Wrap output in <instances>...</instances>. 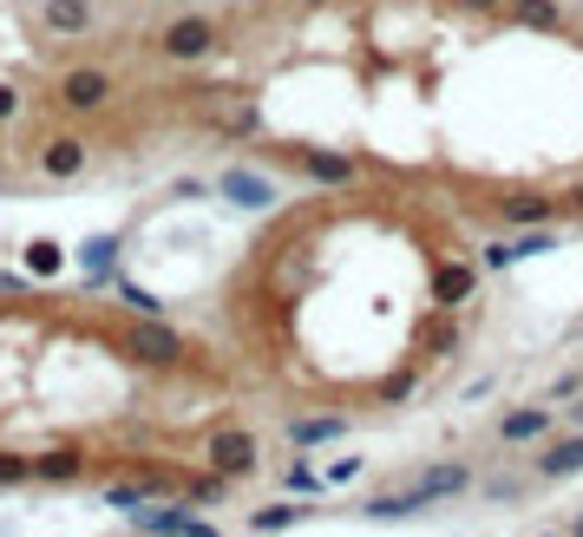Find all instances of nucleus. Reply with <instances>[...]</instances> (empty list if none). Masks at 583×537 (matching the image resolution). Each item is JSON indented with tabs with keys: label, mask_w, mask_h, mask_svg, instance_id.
<instances>
[{
	"label": "nucleus",
	"mask_w": 583,
	"mask_h": 537,
	"mask_svg": "<svg viewBox=\"0 0 583 537\" xmlns=\"http://www.w3.org/2000/svg\"><path fill=\"white\" fill-rule=\"evenodd\" d=\"M203 466H210V472H223V479L236 486V479H249V472L263 466V446H256V433H249V427L217 420V427L203 433Z\"/></svg>",
	"instance_id": "f257e3e1"
},
{
	"label": "nucleus",
	"mask_w": 583,
	"mask_h": 537,
	"mask_svg": "<svg viewBox=\"0 0 583 537\" xmlns=\"http://www.w3.org/2000/svg\"><path fill=\"white\" fill-rule=\"evenodd\" d=\"M263 151H269L282 171H295L302 184H354V177H361V164H354L348 151H315V144H308V151H295V144H263Z\"/></svg>",
	"instance_id": "f03ea898"
},
{
	"label": "nucleus",
	"mask_w": 583,
	"mask_h": 537,
	"mask_svg": "<svg viewBox=\"0 0 583 537\" xmlns=\"http://www.w3.org/2000/svg\"><path fill=\"white\" fill-rule=\"evenodd\" d=\"M217 39H223V20H210V13H184V20H171V26L158 33V52L177 59V66H190V59H210Z\"/></svg>",
	"instance_id": "7ed1b4c3"
},
{
	"label": "nucleus",
	"mask_w": 583,
	"mask_h": 537,
	"mask_svg": "<svg viewBox=\"0 0 583 537\" xmlns=\"http://www.w3.org/2000/svg\"><path fill=\"white\" fill-rule=\"evenodd\" d=\"M59 105L66 112H98V105H112V72H98V66H79V72H66L59 79Z\"/></svg>",
	"instance_id": "20e7f679"
},
{
	"label": "nucleus",
	"mask_w": 583,
	"mask_h": 537,
	"mask_svg": "<svg viewBox=\"0 0 583 537\" xmlns=\"http://www.w3.org/2000/svg\"><path fill=\"white\" fill-rule=\"evenodd\" d=\"M85 164H92V144H85L79 131H53V138L39 144V171H46V177H59V184H66V177H79Z\"/></svg>",
	"instance_id": "39448f33"
},
{
	"label": "nucleus",
	"mask_w": 583,
	"mask_h": 537,
	"mask_svg": "<svg viewBox=\"0 0 583 537\" xmlns=\"http://www.w3.org/2000/svg\"><path fill=\"white\" fill-rule=\"evenodd\" d=\"M190 518H197V505H190V499H164V505H151V499H144V505L131 512V532H138V537H184Z\"/></svg>",
	"instance_id": "423d86ee"
},
{
	"label": "nucleus",
	"mask_w": 583,
	"mask_h": 537,
	"mask_svg": "<svg viewBox=\"0 0 583 537\" xmlns=\"http://www.w3.org/2000/svg\"><path fill=\"white\" fill-rule=\"evenodd\" d=\"M459 492H473V466L466 459H446V466H433V472L413 479V499L420 505H440V499H459Z\"/></svg>",
	"instance_id": "0eeeda50"
},
{
	"label": "nucleus",
	"mask_w": 583,
	"mask_h": 537,
	"mask_svg": "<svg viewBox=\"0 0 583 537\" xmlns=\"http://www.w3.org/2000/svg\"><path fill=\"white\" fill-rule=\"evenodd\" d=\"M505 223H558L564 217V197H545V190H512V197H499L492 203Z\"/></svg>",
	"instance_id": "6e6552de"
},
{
	"label": "nucleus",
	"mask_w": 583,
	"mask_h": 537,
	"mask_svg": "<svg viewBox=\"0 0 583 537\" xmlns=\"http://www.w3.org/2000/svg\"><path fill=\"white\" fill-rule=\"evenodd\" d=\"M551 427H558L551 407H512V413L499 420V440H505V446H538V440H551Z\"/></svg>",
	"instance_id": "1a4fd4ad"
},
{
	"label": "nucleus",
	"mask_w": 583,
	"mask_h": 537,
	"mask_svg": "<svg viewBox=\"0 0 583 537\" xmlns=\"http://www.w3.org/2000/svg\"><path fill=\"white\" fill-rule=\"evenodd\" d=\"M92 472V459L79 453V446H53V453H33V479L39 486H72V479H85Z\"/></svg>",
	"instance_id": "9d476101"
},
{
	"label": "nucleus",
	"mask_w": 583,
	"mask_h": 537,
	"mask_svg": "<svg viewBox=\"0 0 583 537\" xmlns=\"http://www.w3.org/2000/svg\"><path fill=\"white\" fill-rule=\"evenodd\" d=\"M223 197L230 203H243V210H269L276 203V177H263V171H223Z\"/></svg>",
	"instance_id": "9b49d317"
},
{
	"label": "nucleus",
	"mask_w": 583,
	"mask_h": 537,
	"mask_svg": "<svg viewBox=\"0 0 583 537\" xmlns=\"http://www.w3.org/2000/svg\"><path fill=\"white\" fill-rule=\"evenodd\" d=\"M341 433H348V413H295V420H289V446H295V453L328 446V440H341Z\"/></svg>",
	"instance_id": "f8f14e48"
},
{
	"label": "nucleus",
	"mask_w": 583,
	"mask_h": 537,
	"mask_svg": "<svg viewBox=\"0 0 583 537\" xmlns=\"http://www.w3.org/2000/svg\"><path fill=\"white\" fill-rule=\"evenodd\" d=\"M578 472H583V433L545 440V453H538V479H578Z\"/></svg>",
	"instance_id": "ddd939ff"
},
{
	"label": "nucleus",
	"mask_w": 583,
	"mask_h": 537,
	"mask_svg": "<svg viewBox=\"0 0 583 537\" xmlns=\"http://www.w3.org/2000/svg\"><path fill=\"white\" fill-rule=\"evenodd\" d=\"M505 20H518V26H532V33H564V26H571V13H564L558 0H505Z\"/></svg>",
	"instance_id": "4468645a"
},
{
	"label": "nucleus",
	"mask_w": 583,
	"mask_h": 537,
	"mask_svg": "<svg viewBox=\"0 0 583 537\" xmlns=\"http://www.w3.org/2000/svg\"><path fill=\"white\" fill-rule=\"evenodd\" d=\"M79 269H85L92 282H112V276H118V236H85V243H79Z\"/></svg>",
	"instance_id": "2eb2a0df"
},
{
	"label": "nucleus",
	"mask_w": 583,
	"mask_h": 537,
	"mask_svg": "<svg viewBox=\"0 0 583 537\" xmlns=\"http://www.w3.org/2000/svg\"><path fill=\"white\" fill-rule=\"evenodd\" d=\"M85 26H92V0H46V33L79 39Z\"/></svg>",
	"instance_id": "dca6fc26"
},
{
	"label": "nucleus",
	"mask_w": 583,
	"mask_h": 537,
	"mask_svg": "<svg viewBox=\"0 0 583 537\" xmlns=\"http://www.w3.org/2000/svg\"><path fill=\"white\" fill-rule=\"evenodd\" d=\"M289 525H302V505H295V499H276V505H263V512H249V537L289 532Z\"/></svg>",
	"instance_id": "f3484780"
},
{
	"label": "nucleus",
	"mask_w": 583,
	"mask_h": 537,
	"mask_svg": "<svg viewBox=\"0 0 583 537\" xmlns=\"http://www.w3.org/2000/svg\"><path fill=\"white\" fill-rule=\"evenodd\" d=\"M361 512H368V518H407V512H427V505H420L413 486H407V492H381V499H368Z\"/></svg>",
	"instance_id": "a211bd4d"
},
{
	"label": "nucleus",
	"mask_w": 583,
	"mask_h": 537,
	"mask_svg": "<svg viewBox=\"0 0 583 537\" xmlns=\"http://www.w3.org/2000/svg\"><path fill=\"white\" fill-rule=\"evenodd\" d=\"M26 269H33V276H59V269H66V249L39 236V243H26Z\"/></svg>",
	"instance_id": "6ab92c4d"
},
{
	"label": "nucleus",
	"mask_w": 583,
	"mask_h": 537,
	"mask_svg": "<svg viewBox=\"0 0 583 537\" xmlns=\"http://www.w3.org/2000/svg\"><path fill=\"white\" fill-rule=\"evenodd\" d=\"M26 479H33V453L0 446V486H26Z\"/></svg>",
	"instance_id": "aec40b11"
},
{
	"label": "nucleus",
	"mask_w": 583,
	"mask_h": 537,
	"mask_svg": "<svg viewBox=\"0 0 583 537\" xmlns=\"http://www.w3.org/2000/svg\"><path fill=\"white\" fill-rule=\"evenodd\" d=\"M512 262H518V243H512V236H499V243H486V249H479V269H492V276H499V269H512Z\"/></svg>",
	"instance_id": "412c9836"
},
{
	"label": "nucleus",
	"mask_w": 583,
	"mask_h": 537,
	"mask_svg": "<svg viewBox=\"0 0 583 537\" xmlns=\"http://www.w3.org/2000/svg\"><path fill=\"white\" fill-rule=\"evenodd\" d=\"M118 295L131 302V315H151V322H164V302H158V295H144L138 282H118Z\"/></svg>",
	"instance_id": "4be33fe9"
},
{
	"label": "nucleus",
	"mask_w": 583,
	"mask_h": 537,
	"mask_svg": "<svg viewBox=\"0 0 583 537\" xmlns=\"http://www.w3.org/2000/svg\"><path fill=\"white\" fill-rule=\"evenodd\" d=\"M282 486H289L295 499H315V492H322V479H315L308 466H289V472H282Z\"/></svg>",
	"instance_id": "5701e85b"
},
{
	"label": "nucleus",
	"mask_w": 583,
	"mask_h": 537,
	"mask_svg": "<svg viewBox=\"0 0 583 537\" xmlns=\"http://www.w3.org/2000/svg\"><path fill=\"white\" fill-rule=\"evenodd\" d=\"M551 394H558V400H578V394H583V367H571V374H558V387H551Z\"/></svg>",
	"instance_id": "b1692460"
},
{
	"label": "nucleus",
	"mask_w": 583,
	"mask_h": 537,
	"mask_svg": "<svg viewBox=\"0 0 583 537\" xmlns=\"http://www.w3.org/2000/svg\"><path fill=\"white\" fill-rule=\"evenodd\" d=\"M446 7H459V13H505V0H446Z\"/></svg>",
	"instance_id": "393cba45"
},
{
	"label": "nucleus",
	"mask_w": 583,
	"mask_h": 537,
	"mask_svg": "<svg viewBox=\"0 0 583 537\" xmlns=\"http://www.w3.org/2000/svg\"><path fill=\"white\" fill-rule=\"evenodd\" d=\"M354 472H361V459H335V466H328V479H335V486H348Z\"/></svg>",
	"instance_id": "a878e982"
},
{
	"label": "nucleus",
	"mask_w": 583,
	"mask_h": 537,
	"mask_svg": "<svg viewBox=\"0 0 583 537\" xmlns=\"http://www.w3.org/2000/svg\"><path fill=\"white\" fill-rule=\"evenodd\" d=\"M13 112H20V92H13V85H0V125H7Z\"/></svg>",
	"instance_id": "bb28decb"
},
{
	"label": "nucleus",
	"mask_w": 583,
	"mask_h": 537,
	"mask_svg": "<svg viewBox=\"0 0 583 537\" xmlns=\"http://www.w3.org/2000/svg\"><path fill=\"white\" fill-rule=\"evenodd\" d=\"M564 217H583V184H571V190H564Z\"/></svg>",
	"instance_id": "cd10ccee"
},
{
	"label": "nucleus",
	"mask_w": 583,
	"mask_h": 537,
	"mask_svg": "<svg viewBox=\"0 0 583 537\" xmlns=\"http://www.w3.org/2000/svg\"><path fill=\"white\" fill-rule=\"evenodd\" d=\"M184 537H217V532H210L203 518H190V525H184Z\"/></svg>",
	"instance_id": "c85d7f7f"
},
{
	"label": "nucleus",
	"mask_w": 583,
	"mask_h": 537,
	"mask_svg": "<svg viewBox=\"0 0 583 537\" xmlns=\"http://www.w3.org/2000/svg\"><path fill=\"white\" fill-rule=\"evenodd\" d=\"M571 433H583V394H578V407H571Z\"/></svg>",
	"instance_id": "c756f323"
},
{
	"label": "nucleus",
	"mask_w": 583,
	"mask_h": 537,
	"mask_svg": "<svg viewBox=\"0 0 583 537\" xmlns=\"http://www.w3.org/2000/svg\"><path fill=\"white\" fill-rule=\"evenodd\" d=\"M295 7H308V13H322V7H341V0H295Z\"/></svg>",
	"instance_id": "7c9ffc66"
},
{
	"label": "nucleus",
	"mask_w": 583,
	"mask_h": 537,
	"mask_svg": "<svg viewBox=\"0 0 583 537\" xmlns=\"http://www.w3.org/2000/svg\"><path fill=\"white\" fill-rule=\"evenodd\" d=\"M564 537H583V512H578V518H571V532H564Z\"/></svg>",
	"instance_id": "2f4dec72"
},
{
	"label": "nucleus",
	"mask_w": 583,
	"mask_h": 537,
	"mask_svg": "<svg viewBox=\"0 0 583 537\" xmlns=\"http://www.w3.org/2000/svg\"><path fill=\"white\" fill-rule=\"evenodd\" d=\"M571 335H578V341H583V322H578V328H571Z\"/></svg>",
	"instance_id": "473e14b6"
},
{
	"label": "nucleus",
	"mask_w": 583,
	"mask_h": 537,
	"mask_svg": "<svg viewBox=\"0 0 583 537\" xmlns=\"http://www.w3.org/2000/svg\"><path fill=\"white\" fill-rule=\"evenodd\" d=\"M545 537H564V532H545Z\"/></svg>",
	"instance_id": "72a5a7b5"
}]
</instances>
